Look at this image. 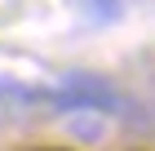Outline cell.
<instances>
[{
  "instance_id": "obj_1",
  "label": "cell",
  "mask_w": 155,
  "mask_h": 151,
  "mask_svg": "<svg viewBox=\"0 0 155 151\" xmlns=\"http://www.w3.org/2000/svg\"><path fill=\"white\" fill-rule=\"evenodd\" d=\"M18 151H80V147H58V142H40V147H18Z\"/></svg>"
}]
</instances>
